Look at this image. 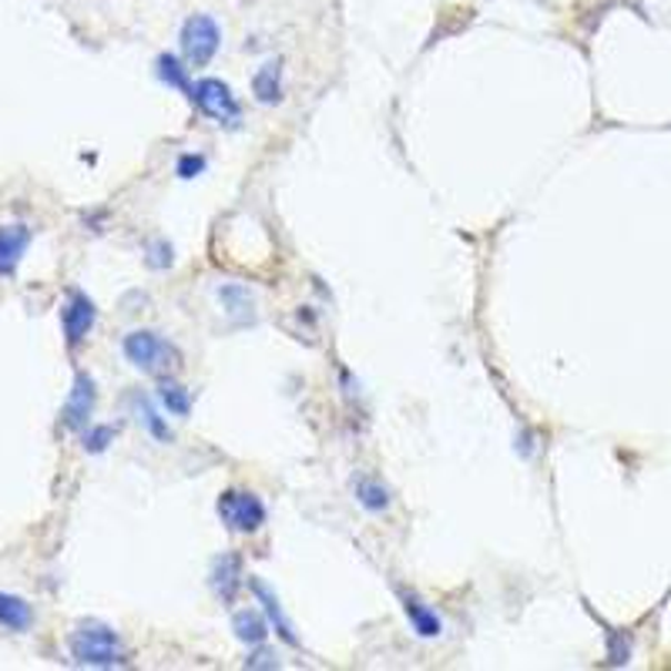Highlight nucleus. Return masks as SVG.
I'll return each instance as SVG.
<instances>
[{
    "instance_id": "f257e3e1",
    "label": "nucleus",
    "mask_w": 671,
    "mask_h": 671,
    "mask_svg": "<svg viewBox=\"0 0 671 671\" xmlns=\"http://www.w3.org/2000/svg\"><path fill=\"white\" fill-rule=\"evenodd\" d=\"M68 654L81 668H121L128 664V648L121 634L104 621H78L68 634Z\"/></svg>"
},
{
    "instance_id": "f03ea898",
    "label": "nucleus",
    "mask_w": 671,
    "mask_h": 671,
    "mask_svg": "<svg viewBox=\"0 0 671 671\" xmlns=\"http://www.w3.org/2000/svg\"><path fill=\"white\" fill-rule=\"evenodd\" d=\"M121 353L134 369L149 376H172L182 366V353L155 329H131L121 339Z\"/></svg>"
},
{
    "instance_id": "7ed1b4c3",
    "label": "nucleus",
    "mask_w": 671,
    "mask_h": 671,
    "mask_svg": "<svg viewBox=\"0 0 671 671\" xmlns=\"http://www.w3.org/2000/svg\"><path fill=\"white\" fill-rule=\"evenodd\" d=\"M189 101L215 124L238 128V121H242V104H238L235 91L222 78H199Z\"/></svg>"
},
{
    "instance_id": "20e7f679",
    "label": "nucleus",
    "mask_w": 671,
    "mask_h": 671,
    "mask_svg": "<svg viewBox=\"0 0 671 671\" xmlns=\"http://www.w3.org/2000/svg\"><path fill=\"white\" fill-rule=\"evenodd\" d=\"M179 44H182V58L189 61V68H209L222 48V31L215 24V18L209 14H192L185 24H182V34H179Z\"/></svg>"
},
{
    "instance_id": "39448f33",
    "label": "nucleus",
    "mask_w": 671,
    "mask_h": 671,
    "mask_svg": "<svg viewBox=\"0 0 671 671\" xmlns=\"http://www.w3.org/2000/svg\"><path fill=\"white\" fill-rule=\"evenodd\" d=\"M215 514L232 533H255L265 523V504L252 490H235V487L222 490L215 500Z\"/></svg>"
},
{
    "instance_id": "423d86ee",
    "label": "nucleus",
    "mask_w": 671,
    "mask_h": 671,
    "mask_svg": "<svg viewBox=\"0 0 671 671\" xmlns=\"http://www.w3.org/2000/svg\"><path fill=\"white\" fill-rule=\"evenodd\" d=\"M94 323H98V306H94V299H91L88 293H81V289H68V299H64V306H61L64 346H68V349H78V346L91 336Z\"/></svg>"
},
{
    "instance_id": "0eeeda50",
    "label": "nucleus",
    "mask_w": 671,
    "mask_h": 671,
    "mask_svg": "<svg viewBox=\"0 0 671 671\" xmlns=\"http://www.w3.org/2000/svg\"><path fill=\"white\" fill-rule=\"evenodd\" d=\"M94 403H98V383H94V376L91 373H78L74 386L68 393L64 410H61V427L68 434H81L84 427H91Z\"/></svg>"
},
{
    "instance_id": "6e6552de",
    "label": "nucleus",
    "mask_w": 671,
    "mask_h": 671,
    "mask_svg": "<svg viewBox=\"0 0 671 671\" xmlns=\"http://www.w3.org/2000/svg\"><path fill=\"white\" fill-rule=\"evenodd\" d=\"M34 228L28 222H8L0 225V279H14L24 262V252L31 248Z\"/></svg>"
},
{
    "instance_id": "1a4fd4ad",
    "label": "nucleus",
    "mask_w": 671,
    "mask_h": 671,
    "mask_svg": "<svg viewBox=\"0 0 671 671\" xmlns=\"http://www.w3.org/2000/svg\"><path fill=\"white\" fill-rule=\"evenodd\" d=\"M248 591H252V594H255V601L262 604V614L268 618V624L276 628L279 641H286L289 648H299V634H296L293 621L286 618V611H283V604H279L276 591L268 588V584H265L262 578H248Z\"/></svg>"
},
{
    "instance_id": "9d476101",
    "label": "nucleus",
    "mask_w": 671,
    "mask_h": 671,
    "mask_svg": "<svg viewBox=\"0 0 671 671\" xmlns=\"http://www.w3.org/2000/svg\"><path fill=\"white\" fill-rule=\"evenodd\" d=\"M209 584L222 598V604H232L238 598V591L248 584V578L242 571V558L238 555H218L212 561V571H209Z\"/></svg>"
},
{
    "instance_id": "9b49d317",
    "label": "nucleus",
    "mask_w": 671,
    "mask_h": 671,
    "mask_svg": "<svg viewBox=\"0 0 671 671\" xmlns=\"http://www.w3.org/2000/svg\"><path fill=\"white\" fill-rule=\"evenodd\" d=\"M399 604H403V614H407V621H410V628L417 631V638H440L444 634V621H440V614L427 604V601H420L414 591H399Z\"/></svg>"
},
{
    "instance_id": "f8f14e48",
    "label": "nucleus",
    "mask_w": 671,
    "mask_h": 671,
    "mask_svg": "<svg viewBox=\"0 0 671 671\" xmlns=\"http://www.w3.org/2000/svg\"><path fill=\"white\" fill-rule=\"evenodd\" d=\"M0 628L11 634H24L34 628V608L21 598V594H8L0 591Z\"/></svg>"
},
{
    "instance_id": "ddd939ff",
    "label": "nucleus",
    "mask_w": 671,
    "mask_h": 671,
    "mask_svg": "<svg viewBox=\"0 0 671 671\" xmlns=\"http://www.w3.org/2000/svg\"><path fill=\"white\" fill-rule=\"evenodd\" d=\"M252 94L258 104H279L283 101V61H265L252 74Z\"/></svg>"
},
{
    "instance_id": "4468645a",
    "label": "nucleus",
    "mask_w": 671,
    "mask_h": 671,
    "mask_svg": "<svg viewBox=\"0 0 671 671\" xmlns=\"http://www.w3.org/2000/svg\"><path fill=\"white\" fill-rule=\"evenodd\" d=\"M232 631H235V638H238L242 644L255 648V644H265V638H268V631H273V624H268V618L262 614V608H258V611L242 608V611L232 614Z\"/></svg>"
},
{
    "instance_id": "2eb2a0df",
    "label": "nucleus",
    "mask_w": 671,
    "mask_h": 671,
    "mask_svg": "<svg viewBox=\"0 0 671 671\" xmlns=\"http://www.w3.org/2000/svg\"><path fill=\"white\" fill-rule=\"evenodd\" d=\"M131 403H134V414H139V424L145 427V434H149L152 440H159V444H172L175 434H172L169 420L162 417V410L155 407V403H152L145 393H134Z\"/></svg>"
},
{
    "instance_id": "dca6fc26",
    "label": "nucleus",
    "mask_w": 671,
    "mask_h": 671,
    "mask_svg": "<svg viewBox=\"0 0 671 671\" xmlns=\"http://www.w3.org/2000/svg\"><path fill=\"white\" fill-rule=\"evenodd\" d=\"M353 497H356V504H359L363 510H369V514H386V510L393 507L389 487H386L383 480H376V477H356V480H353Z\"/></svg>"
},
{
    "instance_id": "f3484780",
    "label": "nucleus",
    "mask_w": 671,
    "mask_h": 671,
    "mask_svg": "<svg viewBox=\"0 0 671 671\" xmlns=\"http://www.w3.org/2000/svg\"><path fill=\"white\" fill-rule=\"evenodd\" d=\"M155 74H159L162 84H169V88L182 91L185 98H192L195 81H192V68H189V61H182V58H175V54H159V61H155Z\"/></svg>"
},
{
    "instance_id": "a211bd4d",
    "label": "nucleus",
    "mask_w": 671,
    "mask_h": 671,
    "mask_svg": "<svg viewBox=\"0 0 671 671\" xmlns=\"http://www.w3.org/2000/svg\"><path fill=\"white\" fill-rule=\"evenodd\" d=\"M218 299H222L225 313L232 316V323H238V326L255 323V296L245 286H222Z\"/></svg>"
},
{
    "instance_id": "6ab92c4d",
    "label": "nucleus",
    "mask_w": 671,
    "mask_h": 671,
    "mask_svg": "<svg viewBox=\"0 0 671 671\" xmlns=\"http://www.w3.org/2000/svg\"><path fill=\"white\" fill-rule=\"evenodd\" d=\"M159 403H162V410L169 414V417H179V420H185L189 414H192V393L179 383V379H172V376H162V386H159Z\"/></svg>"
},
{
    "instance_id": "aec40b11",
    "label": "nucleus",
    "mask_w": 671,
    "mask_h": 671,
    "mask_svg": "<svg viewBox=\"0 0 671 671\" xmlns=\"http://www.w3.org/2000/svg\"><path fill=\"white\" fill-rule=\"evenodd\" d=\"M114 437H118L114 424H91V427L81 430V447H84V454L98 457V454H104L114 444Z\"/></svg>"
},
{
    "instance_id": "412c9836",
    "label": "nucleus",
    "mask_w": 671,
    "mask_h": 671,
    "mask_svg": "<svg viewBox=\"0 0 671 671\" xmlns=\"http://www.w3.org/2000/svg\"><path fill=\"white\" fill-rule=\"evenodd\" d=\"M631 644L618 628H608V664H628Z\"/></svg>"
},
{
    "instance_id": "4be33fe9",
    "label": "nucleus",
    "mask_w": 671,
    "mask_h": 671,
    "mask_svg": "<svg viewBox=\"0 0 671 671\" xmlns=\"http://www.w3.org/2000/svg\"><path fill=\"white\" fill-rule=\"evenodd\" d=\"M145 262H149L152 268H169V265L175 262V248H172L165 238H155V242H149V255H145Z\"/></svg>"
},
{
    "instance_id": "5701e85b",
    "label": "nucleus",
    "mask_w": 671,
    "mask_h": 671,
    "mask_svg": "<svg viewBox=\"0 0 671 671\" xmlns=\"http://www.w3.org/2000/svg\"><path fill=\"white\" fill-rule=\"evenodd\" d=\"M205 172V155H195V152H189V155H182L179 159V165H175V175L179 179H195V175H202Z\"/></svg>"
},
{
    "instance_id": "b1692460",
    "label": "nucleus",
    "mask_w": 671,
    "mask_h": 671,
    "mask_svg": "<svg viewBox=\"0 0 671 671\" xmlns=\"http://www.w3.org/2000/svg\"><path fill=\"white\" fill-rule=\"evenodd\" d=\"M245 668H279V658L268 651V648H262V644H255V651L245 658Z\"/></svg>"
}]
</instances>
